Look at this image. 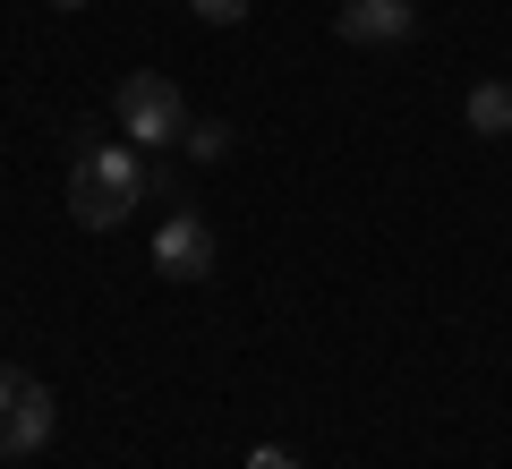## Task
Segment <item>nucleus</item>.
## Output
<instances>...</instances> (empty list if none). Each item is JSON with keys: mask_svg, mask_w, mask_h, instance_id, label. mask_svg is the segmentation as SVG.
<instances>
[{"mask_svg": "<svg viewBox=\"0 0 512 469\" xmlns=\"http://www.w3.org/2000/svg\"><path fill=\"white\" fill-rule=\"evenodd\" d=\"M154 171H146V145H86L69 171V214L86 231H120L137 205H146Z\"/></svg>", "mask_w": 512, "mask_h": 469, "instance_id": "f257e3e1", "label": "nucleus"}, {"mask_svg": "<svg viewBox=\"0 0 512 469\" xmlns=\"http://www.w3.org/2000/svg\"><path fill=\"white\" fill-rule=\"evenodd\" d=\"M111 111H120V137H128V145H146V154H163V145H180V137H188V94L171 86L163 69L120 77Z\"/></svg>", "mask_w": 512, "mask_h": 469, "instance_id": "f03ea898", "label": "nucleus"}, {"mask_svg": "<svg viewBox=\"0 0 512 469\" xmlns=\"http://www.w3.org/2000/svg\"><path fill=\"white\" fill-rule=\"evenodd\" d=\"M214 222L197 214V205H180V214H163L154 222V273H163V282H205V273H214Z\"/></svg>", "mask_w": 512, "mask_h": 469, "instance_id": "7ed1b4c3", "label": "nucleus"}, {"mask_svg": "<svg viewBox=\"0 0 512 469\" xmlns=\"http://www.w3.org/2000/svg\"><path fill=\"white\" fill-rule=\"evenodd\" d=\"M333 35L367 43V52H393V43L419 35V0H342L333 9Z\"/></svg>", "mask_w": 512, "mask_h": 469, "instance_id": "20e7f679", "label": "nucleus"}, {"mask_svg": "<svg viewBox=\"0 0 512 469\" xmlns=\"http://www.w3.org/2000/svg\"><path fill=\"white\" fill-rule=\"evenodd\" d=\"M52 427H60L52 384L26 376V384H18V410H9V435H0V461H26V452H43V444H52Z\"/></svg>", "mask_w": 512, "mask_h": 469, "instance_id": "39448f33", "label": "nucleus"}, {"mask_svg": "<svg viewBox=\"0 0 512 469\" xmlns=\"http://www.w3.org/2000/svg\"><path fill=\"white\" fill-rule=\"evenodd\" d=\"M461 111H470V128H478V137H512V86H504V77L470 86V103H461Z\"/></svg>", "mask_w": 512, "mask_h": 469, "instance_id": "423d86ee", "label": "nucleus"}, {"mask_svg": "<svg viewBox=\"0 0 512 469\" xmlns=\"http://www.w3.org/2000/svg\"><path fill=\"white\" fill-rule=\"evenodd\" d=\"M188 163H222V154H231V120H188Z\"/></svg>", "mask_w": 512, "mask_h": 469, "instance_id": "0eeeda50", "label": "nucleus"}, {"mask_svg": "<svg viewBox=\"0 0 512 469\" xmlns=\"http://www.w3.org/2000/svg\"><path fill=\"white\" fill-rule=\"evenodd\" d=\"M188 9H197L205 26H239V18H248V0H188Z\"/></svg>", "mask_w": 512, "mask_h": 469, "instance_id": "6e6552de", "label": "nucleus"}, {"mask_svg": "<svg viewBox=\"0 0 512 469\" xmlns=\"http://www.w3.org/2000/svg\"><path fill=\"white\" fill-rule=\"evenodd\" d=\"M18 384H26V376H9V367H0V435H9V410H18Z\"/></svg>", "mask_w": 512, "mask_h": 469, "instance_id": "1a4fd4ad", "label": "nucleus"}, {"mask_svg": "<svg viewBox=\"0 0 512 469\" xmlns=\"http://www.w3.org/2000/svg\"><path fill=\"white\" fill-rule=\"evenodd\" d=\"M248 469H299V461H291V452H274V444H265V452H256Z\"/></svg>", "mask_w": 512, "mask_h": 469, "instance_id": "9d476101", "label": "nucleus"}, {"mask_svg": "<svg viewBox=\"0 0 512 469\" xmlns=\"http://www.w3.org/2000/svg\"><path fill=\"white\" fill-rule=\"evenodd\" d=\"M52 9H86V0H52Z\"/></svg>", "mask_w": 512, "mask_h": 469, "instance_id": "9b49d317", "label": "nucleus"}]
</instances>
